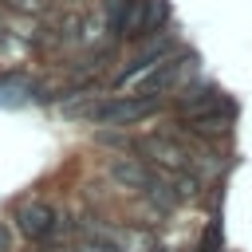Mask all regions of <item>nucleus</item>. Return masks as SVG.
I'll use <instances>...</instances> for the list:
<instances>
[{"mask_svg":"<svg viewBox=\"0 0 252 252\" xmlns=\"http://www.w3.org/2000/svg\"><path fill=\"white\" fill-rule=\"evenodd\" d=\"M16 220H20V232H24L28 240H47V236L55 232V224H59L55 209H51L47 201H39V197L20 201V205H16Z\"/></svg>","mask_w":252,"mask_h":252,"instance_id":"20e7f679","label":"nucleus"},{"mask_svg":"<svg viewBox=\"0 0 252 252\" xmlns=\"http://www.w3.org/2000/svg\"><path fill=\"white\" fill-rule=\"evenodd\" d=\"M83 236H94L102 244H110L114 252H154L158 240L146 228H130V224H83Z\"/></svg>","mask_w":252,"mask_h":252,"instance_id":"f03ea898","label":"nucleus"},{"mask_svg":"<svg viewBox=\"0 0 252 252\" xmlns=\"http://www.w3.org/2000/svg\"><path fill=\"white\" fill-rule=\"evenodd\" d=\"M232 122H236L232 102H220V106H213V110H205V114H193V118H181V126H185L189 134H197V138H224V134L232 130Z\"/></svg>","mask_w":252,"mask_h":252,"instance_id":"423d86ee","label":"nucleus"},{"mask_svg":"<svg viewBox=\"0 0 252 252\" xmlns=\"http://www.w3.org/2000/svg\"><path fill=\"white\" fill-rule=\"evenodd\" d=\"M71 252H114V248L102 244V240H94V236H79V240L71 244Z\"/></svg>","mask_w":252,"mask_h":252,"instance_id":"9d476101","label":"nucleus"},{"mask_svg":"<svg viewBox=\"0 0 252 252\" xmlns=\"http://www.w3.org/2000/svg\"><path fill=\"white\" fill-rule=\"evenodd\" d=\"M138 150H142L158 169H165V173H189V150H185L181 142H173L169 134H150V138L138 142Z\"/></svg>","mask_w":252,"mask_h":252,"instance_id":"7ed1b4c3","label":"nucleus"},{"mask_svg":"<svg viewBox=\"0 0 252 252\" xmlns=\"http://www.w3.org/2000/svg\"><path fill=\"white\" fill-rule=\"evenodd\" d=\"M32 94V79L28 75H4L0 79V102L4 106H20Z\"/></svg>","mask_w":252,"mask_h":252,"instance_id":"6e6552de","label":"nucleus"},{"mask_svg":"<svg viewBox=\"0 0 252 252\" xmlns=\"http://www.w3.org/2000/svg\"><path fill=\"white\" fill-rule=\"evenodd\" d=\"M12 248V232H8V224L0 220V252H8Z\"/></svg>","mask_w":252,"mask_h":252,"instance_id":"ddd939ff","label":"nucleus"},{"mask_svg":"<svg viewBox=\"0 0 252 252\" xmlns=\"http://www.w3.org/2000/svg\"><path fill=\"white\" fill-rule=\"evenodd\" d=\"M220 102H224V98H220L217 87L197 83V87L181 91V98H177V114H181V118H193V114H205V110H213V106H220Z\"/></svg>","mask_w":252,"mask_h":252,"instance_id":"0eeeda50","label":"nucleus"},{"mask_svg":"<svg viewBox=\"0 0 252 252\" xmlns=\"http://www.w3.org/2000/svg\"><path fill=\"white\" fill-rule=\"evenodd\" d=\"M126 8H130V0H106V16H110V28H114V32H118V24H122Z\"/></svg>","mask_w":252,"mask_h":252,"instance_id":"9b49d317","label":"nucleus"},{"mask_svg":"<svg viewBox=\"0 0 252 252\" xmlns=\"http://www.w3.org/2000/svg\"><path fill=\"white\" fill-rule=\"evenodd\" d=\"M165 20H169V4L165 0H146V8H142V39L154 35V32H161Z\"/></svg>","mask_w":252,"mask_h":252,"instance_id":"1a4fd4ad","label":"nucleus"},{"mask_svg":"<svg viewBox=\"0 0 252 252\" xmlns=\"http://www.w3.org/2000/svg\"><path fill=\"white\" fill-rule=\"evenodd\" d=\"M8 4H12L16 12H35V16L51 8V0H8Z\"/></svg>","mask_w":252,"mask_h":252,"instance_id":"f8f14e48","label":"nucleus"},{"mask_svg":"<svg viewBox=\"0 0 252 252\" xmlns=\"http://www.w3.org/2000/svg\"><path fill=\"white\" fill-rule=\"evenodd\" d=\"M110 177H114L118 185L134 189V193H150V197H158V193H161L158 177H154V173H150V165H142L138 158H114V161H110Z\"/></svg>","mask_w":252,"mask_h":252,"instance_id":"39448f33","label":"nucleus"},{"mask_svg":"<svg viewBox=\"0 0 252 252\" xmlns=\"http://www.w3.org/2000/svg\"><path fill=\"white\" fill-rule=\"evenodd\" d=\"M158 110H161V94H118V98L94 102L87 110V118L98 126H130V122H142Z\"/></svg>","mask_w":252,"mask_h":252,"instance_id":"f257e3e1","label":"nucleus"}]
</instances>
